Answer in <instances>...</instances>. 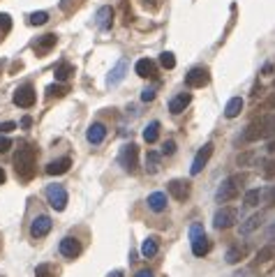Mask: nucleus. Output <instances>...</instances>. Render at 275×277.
<instances>
[{
  "mask_svg": "<svg viewBox=\"0 0 275 277\" xmlns=\"http://www.w3.org/2000/svg\"><path fill=\"white\" fill-rule=\"evenodd\" d=\"M208 70L206 67H194V70H190L185 74V83L190 88H201V86H206L208 83Z\"/></svg>",
  "mask_w": 275,
  "mask_h": 277,
  "instance_id": "9b49d317",
  "label": "nucleus"
},
{
  "mask_svg": "<svg viewBox=\"0 0 275 277\" xmlns=\"http://www.w3.org/2000/svg\"><path fill=\"white\" fill-rule=\"evenodd\" d=\"M51 227H53V222H51L49 215H37L33 219V224H30V236L33 238H44L51 231Z\"/></svg>",
  "mask_w": 275,
  "mask_h": 277,
  "instance_id": "9d476101",
  "label": "nucleus"
},
{
  "mask_svg": "<svg viewBox=\"0 0 275 277\" xmlns=\"http://www.w3.org/2000/svg\"><path fill=\"white\" fill-rule=\"evenodd\" d=\"M160 159H162L160 152L150 150L148 155H146V171H148V174H157V171H160Z\"/></svg>",
  "mask_w": 275,
  "mask_h": 277,
  "instance_id": "a878e982",
  "label": "nucleus"
},
{
  "mask_svg": "<svg viewBox=\"0 0 275 277\" xmlns=\"http://www.w3.org/2000/svg\"><path fill=\"white\" fill-rule=\"evenodd\" d=\"M106 277H123V270H114V272H109Z\"/></svg>",
  "mask_w": 275,
  "mask_h": 277,
  "instance_id": "de8ad7c7",
  "label": "nucleus"
},
{
  "mask_svg": "<svg viewBox=\"0 0 275 277\" xmlns=\"http://www.w3.org/2000/svg\"><path fill=\"white\" fill-rule=\"evenodd\" d=\"M56 42H58V37H56L53 33H49V35H42V37L37 39V42L33 44V51L37 56H44V53H49L51 49L56 46Z\"/></svg>",
  "mask_w": 275,
  "mask_h": 277,
  "instance_id": "2eb2a0df",
  "label": "nucleus"
},
{
  "mask_svg": "<svg viewBox=\"0 0 275 277\" xmlns=\"http://www.w3.org/2000/svg\"><path fill=\"white\" fill-rule=\"evenodd\" d=\"M210 155H213V143H206V146L201 148L197 155H194V162H192V167H190V174H192V176L201 174V171H204V167L208 164Z\"/></svg>",
  "mask_w": 275,
  "mask_h": 277,
  "instance_id": "6e6552de",
  "label": "nucleus"
},
{
  "mask_svg": "<svg viewBox=\"0 0 275 277\" xmlns=\"http://www.w3.org/2000/svg\"><path fill=\"white\" fill-rule=\"evenodd\" d=\"M17 130V123H0V134H10V132Z\"/></svg>",
  "mask_w": 275,
  "mask_h": 277,
  "instance_id": "a19ab883",
  "label": "nucleus"
},
{
  "mask_svg": "<svg viewBox=\"0 0 275 277\" xmlns=\"http://www.w3.org/2000/svg\"><path fill=\"white\" fill-rule=\"evenodd\" d=\"M245 254H248V245H234V247H229L225 254L227 263H238L241 259H245Z\"/></svg>",
  "mask_w": 275,
  "mask_h": 277,
  "instance_id": "5701e85b",
  "label": "nucleus"
},
{
  "mask_svg": "<svg viewBox=\"0 0 275 277\" xmlns=\"http://www.w3.org/2000/svg\"><path fill=\"white\" fill-rule=\"evenodd\" d=\"M157 250H160V245H157V238H146L143 240V245H141V254L146 256V259H153L155 254H157Z\"/></svg>",
  "mask_w": 275,
  "mask_h": 277,
  "instance_id": "393cba45",
  "label": "nucleus"
},
{
  "mask_svg": "<svg viewBox=\"0 0 275 277\" xmlns=\"http://www.w3.org/2000/svg\"><path fill=\"white\" fill-rule=\"evenodd\" d=\"M5 183V171H3V167H0V185Z\"/></svg>",
  "mask_w": 275,
  "mask_h": 277,
  "instance_id": "09e8293b",
  "label": "nucleus"
},
{
  "mask_svg": "<svg viewBox=\"0 0 275 277\" xmlns=\"http://www.w3.org/2000/svg\"><path fill=\"white\" fill-rule=\"evenodd\" d=\"M72 167V159L70 157H61V159H53V162L46 164V174L49 176H63L67 174Z\"/></svg>",
  "mask_w": 275,
  "mask_h": 277,
  "instance_id": "a211bd4d",
  "label": "nucleus"
},
{
  "mask_svg": "<svg viewBox=\"0 0 275 277\" xmlns=\"http://www.w3.org/2000/svg\"><path fill=\"white\" fill-rule=\"evenodd\" d=\"M46 92H49L51 97H63V95H67V92H70V88L63 86V83H53V86L46 88Z\"/></svg>",
  "mask_w": 275,
  "mask_h": 277,
  "instance_id": "f704fd0d",
  "label": "nucleus"
},
{
  "mask_svg": "<svg viewBox=\"0 0 275 277\" xmlns=\"http://www.w3.org/2000/svg\"><path fill=\"white\" fill-rule=\"evenodd\" d=\"M10 30H12V17L3 12V14H0V39L5 37V35L10 33Z\"/></svg>",
  "mask_w": 275,
  "mask_h": 277,
  "instance_id": "473e14b6",
  "label": "nucleus"
},
{
  "mask_svg": "<svg viewBox=\"0 0 275 277\" xmlns=\"http://www.w3.org/2000/svg\"><path fill=\"white\" fill-rule=\"evenodd\" d=\"M275 136V114H266L259 120L250 123L243 132V141H261V139H273Z\"/></svg>",
  "mask_w": 275,
  "mask_h": 277,
  "instance_id": "f257e3e1",
  "label": "nucleus"
},
{
  "mask_svg": "<svg viewBox=\"0 0 275 277\" xmlns=\"http://www.w3.org/2000/svg\"><path fill=\"white\" fill-rule=\"evenodd\" d=\"M275 259V245H264L261 250L257 252V261L259 263H268Z\"/></svg>",
  "mask_w": 275,
  "mask_h": 277,
  "instance_id": "c85d7f7f",
  "label": "nucleus"
},
{
  "mask_svg": "<svg viewBox=\"0 0 275 277\" xmlns=\"http://www.w3.org/2000/svg\"><path fill=\"white\" fill-rule=\"evenodd\" d=\"M46 201H49V206L53 208V210H65L67 206V192L63 185H49L46 187Z\"/></svg>",
  "mask_w": 275,
  "mask_h": 277,
  "instance_id": "39448f33",
  "label": "nucleus"
},
{
  "mask_svg": "<svg viewBox=\"0 0 275 277\" xmlns=\"http://www.w3.org/2000/svg\"><path fill=\"white\" fill-rule=\"evenodd\" d=\"M266 238H268V240H275V222L270 224L268 229H266Z\"/></svg>",
  "mask_w": 275,
  "mask_h": 277,
  "instance_id": "37998d69",
  "label": "nucleus"
},
{
  "mask_svg": "<svg viewBox=\"0 0 275 277\" xmlns=\"http://www.w3.org/2000/svg\"><path fill=\"white\" fill-rule=\"evenodd\" d=\"M241 187H243V178H241V176H229L227 180H222V185L217 187V192H215V201H217V203L234 201V199L241 194Z\"/></svg>",
  "mask_w": 275,
  "mask_h": 277,
  "instance_id": "7ed1b4c3",
  "label": "nucleus"
},
{
  "mask_svg": "<svg viewBox=\"0 0 275 277\" xmlns=\"http://www.w3.org/2000/svg\"><path fill=\"white\" fill-rule=\"evenodd\" d=\"M268 104H270V106H273V109H275V95H273V97H270V102H268Z\"/></svg>",
  "mask_w": 275,
  "mask_h": 277,
  "instance_id": "8fccbe9b",
  "label": "nucleus"
},
{
  "mask_svg": "<svg viewBox=\"0 0 275 277\" xmlns=\"http://www.w3.org/2000/svg\"><path fill=\"white\" fill-rule=\"evenodd\" d=\"M261 222H264V215H261V212H257V215H250L245 222H241V227H238V236L254 234V231L261 227Z\"/></svg>",
  "mask_w": 275,
  "mask_h": 277,
  "instance_id": "4468645a",
  "label": "nucleus"
},
{
  "mask_svg": "<svg viewBox=\"0 0 275 277\" xmlns=\"http://www.w3.org/2000/svg\"><path fill=\"white\" fill-rule=\"evenodd\" d=\"M121 164L125 167V171H130V174H134V171L139 169V148L134 146V143H127V146L123 148Z\"/></svg>",
  "mask_w": 275,
  "mask_h": 277,
  "instance_id": "0eeeda50",
  "label": "nucleus"
},
{
  "mask_svg": "<svg viewBox=\"0 0 275 277\" xmlns=\"http://www.w3.org/2000/svg\"><path fill=\"white\" fill-rule=\"evenodd\" d=\"M155 92H157V88H155V86L143 88V90H141V99H143V102H153V99H155Z\"/></svg>",
  "mask_w": 275,
  "mask_h": 277,
  "instance_id": "4c0bfd02",
  "label": "nucleus"
},
{
  "mask_svg": "<svg viewBox=\"0 0 275 277\" xmlns=\"http://www.w3.org/2000/svg\"><path fill=\"white\" fill-rule=\"evenodd\" d=\"M190 238H192V254L194 256H204L210 252V240L206 238L201 224H192V227H190Z\"/></svg>",
  "mask_w": 275,
  "mask_h": 277,
  "instance_id": "20e7f679",
  "label": "nucleus"
},
{
  "mask_svg": "<svg viewBox=\"0 0 275 277\" xmlns=\"http://www.w3.org/2000/svg\"><path fill=\"white\" fill-rule=\"evenodd\" d=\"M134 277H155V275H153V272L148 270V268H143V270H139V272H137V275H134Z\"/></svg>",
  "mask_w": 275,
  "mask_h": 277,
  "instance_id": "c03bdc74",
  "label": "nucleus"
},
{
  "mask_svg": "<svg viewBox=\"0 0 275 277\" xmlns=\"http://www.w3.org/2000/svg\"><path fill=\"white\" fill-rule=\"evenodd\" d=\"M252 159H254L252 152H243V155H238V157H236V162H238V167H248Z\"/></svg>",
  "mask_w": 275,
  "mask_h": 277,
  "instance_id": "58836bf2",
  "label": "nucleus"
},
{
  "mask_svg": "<svg viewBox=\"0 0 275 277\" xmlns=\"http://www.w3.org/2000/svg\"><path fill=\"white\" fill-rule=\"evenodd\" d=\"M243 201H245V206H250V208L259 206V203H261V190H248Z\"/></svg>",
  "mask_w": 275,
  "mask_h": 277,
  "instance_id": "c756f323",
  "label": "nucleus"
},
{
  "mask_svg": "<svg viewBox=\"0 0 275 277\" xmlns=\"http://www.w3.org/2000/svg\"><path fill=\"white\" fill-rule=\"evenodd\" d=\"M250 272L248 270H238V272H234V277H248Z\"/></svg>",
  "mask_w": 275,
  "mask_h": 277,
  "instance_id": "49530a36",
  "label": "nucleus"
},
{
  "mask_svg": "<svg viewBox=\"0 0 275 277\" xmlns=\"http://www.w3.org/2000/svg\"><path fill=\"white\" fill-rule=\"evenodd\" d=\"M35 277H56V270L51 263H39L37 268H35Z\"/></svg>",
  "mask_w": 275,
  "mask_h": 277,
  "instance_id": "72a5a7b5",
  "label": "nucleus"
},
{
  "mask_svg": "<svg viewBox=\"0 0 275 277\" xmlns=\"http://www.w3.org/2000/svg\"><path fill=\"white\" fill-rule=\"evenodd\" d=\"M125 72H127V60L121 58L118 63H116L114 70H111V74H109V86H118V83L125 79Z\"/></svg>",
  "mask_w": 275,
  "mask_h": 277,
  "instance_id": "aec40b11",
  "label": "nucleus"
},
{
  "mask_svg": "<svg viewBox=\"0 0 275 277\" xmlns=\"http://www.w3.org/2000/svg\"><path fill=\"white\" fill-rule=\"evenodd\" d=\"M176 152V143L174 141H167L164 146H162V155H174Z\"/></svg>",
  "mask_w": 275,
  "mask_h": 277,
  "instance_id": "79ce46f5",
  "label": "nucleus"
},
{
  "mask_svg": "<svg viewBox=\"0 0 275 277\" xmlns=\"http://www.w3.org/2000/svg\"><path fill=\"white\" fill-rule=\"evenodd\" d=\"M35 159H37V152L35 148L26 146V148H19V152L14 155V169H17V176L23 180L33 178L35 174Z\"/></svg>",
  "mask_w": 275,
  "mask_h": 277,
  "instance_id": "f03ea898",
  "label": "nucleus"
},
{
  "mask_svg": "<svg viewBox=\"0 0 275 277\" xmlns=\"http://www.w3.org/2000/svg\"><path fill=\"white\" fill-rule=\"evenodd\" d=\"M157 136H160V123L153 120V123L143 130V141H146V143H155V141H157Z\"/></svg>",
  "mask_w": 275,
  "mask_h": 277,
  "instance_id": "cd10ccee",
  "label": "nucleus"
},
{
  "mask_svg": "<svg viewBox=\"0 0 275 277\" xmlns=\"http://www.w3.org/2000/svg\"><path fill=\"white\" fill-rule=\"evenodd\" d=\"M241 111H243V99H241V97H231L229 102H227V106H225V116H227L229 120L238 118V116H241Z\"/></svg>",
  "mask_w": 275,
  "mask_h": 277,
  "instance_id": "b1692460",
  "label": "nucleus"
},
{
  "mask_svg": "<svg viewBox=\"0 0 275 277\" xmlns=\"http://www.w3.org/2000/svg\"><path fill=\"white\" fill-rule=\"evenodd\" d=\"M148 208L153 212H164L167 210V194L164 192H153L148 196Z\"/></svg>",
  "mask_w": 275,
  "mask_h": 277,
  "instance_id": "412c9836",
  "label": "nucleus"
},
{
  "mask_svg": "<svg viewBox=\"0 0 275 277\" xmlns=\"http://www.w3.org/2000/svg\"><path fill=\"white\" fill-rule=\"evenodd\" d=\"M28 19H30V23H33V26H44V23L49 21V14H46V12H33Z\"/></svg>",
  "mask_w": 275,
  "mask_h": 277,
  "instance_id": "e433bc0d",
  "label": "nucleus"
},
{
  "mask_svg": "<svg viewBox=\"0 0 275 277\" xmlns=\"http://www.w3.org/2000/svg\"><path fill=\"white\" fill-rule=\"evenodd\" d=\"M190 102H192L190 92H181V95H176V97L169 102V111H171V114H181V111H185V106Z\"/></svg>",
  "mask_w": 275,
  "mask_h": 277,
  "instance_id": "4be33fe9",
  "label": "nucleus"
},
{
  "mask_svg": "<svg viewBox=\"0 0 275 277\" xmlns=\"http://www.w3.org/2000/svg\"><path fill=\"white\" fill-rule=\"evenodd\" d=\"M111 23H114V10L111 7H99L97 14H95V26L99 30H109Z\"/></svg>",
  "mask_w": 275,
  "mask_h": 277,
  "instance_id": "dca6fc26",
  "label": "nucleus"
},
{
  "mask_svg": "<svg viewBox=\"0 0 275 277\" xmlns=\"http://www.w3.org/2000/svg\"><path fill=\"white\" fill-rule=\"evenodd\" d=\"M266 150H268V152H275V136L268 141V148H266Z\"/></svg>",
  "mask_w": 275,
  "mask_h": 277,
  "instance_id": "a18cd8bd",
  "label": "nucleus"
},
{
  "mask_svg": "<svg viewBox=\"0 0 275 277\" xmlns=\"http://www.w3.org/2000/svg\"><path fill=\"white\" fill-rule=\"evenodd\" d=\"M160 65L164 67V70H174V67H176V58H174L171 51H164V53L160 56Z\"/></svg>",
  "mask_w": 275,
  "mask_h": 277,
  "instance_id": "c9c22d12",
  "label": "nucleus"
},
{
  "mask_svg": "<svg viewBox=\"0 0 275 277\" xmlns=\"http://www.w3.org/2000/svg\"><path fill=\"white\" fill-rule=\"evenodd\" d=\"M86 139H88L93 146H99V143L106 139V127L102 125V123H93V125L88 127V132H86Z\"/></svg>",
  "mask_w": 275,
  "mask_h": 277,
  "instance_id": "f3484780",
  "label": "nucleus"
},
{
  "mask_svg": "<svg viewBox=\"0 0 275 277\" xmlns=\"http://www.w3.org/2000/svg\"><path fill=\"white\" fill-rule=\"evenodd\" d=\"M35 88L33 86H21L17 88V92H14V104L17 106H21V109H30L35 104Z\"/></svg>",
  "mask_w": 275,
  "mask_h": 277,
  "instance_id": "1a4fd4ad",
  "label": "nucleus"
},
{
  "mask_svg": "<svg viewBox=\"0 0 275 277\" xmlns=\"http://www.w3.org/2000/svg\"><path fill=\"white\" fill-rule=\"evenodd\" d=\"M261 203H264L266 208L275 206V187H266V190H261Z\"/></svg>",
  "mask_w": 275,
  "mask_h": 277,
  "instance_id": "2f4dec72",
  "label": "nucleus"
},
{
  "mask_svg": "<svg viewBox=\"0 0 275 277\" xmlns=\"http://www.w3.org/2000/svg\"><path fill=\"white\" fill-rule=\"evenodd\" d=\"M167 190H169V194L174 196L176 201H185L187 196H190V192H192V187H190L187 180H171V183L167 185Z\"/></svg>",
  "mask_w": 275,
  "mask_h": 277,
  "instance_id": "f8f14e48",
  "label": "nucleus"
},
{
  "mask_svg": "<svg viewBox=\"0 0 275 277\" xmlns=\"http://www.w3.org/2000/svg\"><path fill=\"white\" fill-rule=\"evenodd\" d=\"M236 222H238V210L236 208H220V210L215 212V217H213V227L217 229V231H222V229H231Z\"/></svg>",
  "mask_w": 275,
  "mask_h": 277,
  "instance_id": "423d86ee",
  "label": "nucleus"
},
{
  "mask_svg": "<svg viewBox=\"0 0 275 277\" xmlns=\"http://www.w3.org/2000/svg\"><path fill=\"white\" fill-rule=\"evenodd\" d=\"M259 171H261V176H264L266 180H270L275 176V159H264V162H261V169H259Z\"/></svg>",
  "mask_w": 275,
  "mask_h": 277,
  "instance_id": "7c9ffc66",
  "label": "nucleus"
},
{
  "mask_svg": "<svg viewBox=\"0 0 275 277\" xmlns=\"http://www.w3.org/2000/svg\"><path fill=\"white\" fill-rule=\"evenodd\" d=\"M58 250H61V254H63V256H67V259H74V256L81 254V243H79L77 238L67 236V238H63V240H61Z\"/></svg>",
  "mask_w": 275,
  "mask_h": 277,
  "instance_id": "ddd939ff",
  "label": "nucleus"
},
{
  "mask_svg": "<svg viewBox=\"0 0 275 277\" xmlns=\"http://www.w3.org/2000/svg\"><path fill=\"white\" fill-rule=\"evenodd\" d=\"M134 72H137L141 79H153L155 76V63L153 60H148V58H141V60H137Z\"/></svg>",
  "mask_w": 275,
  "mask_h": 277,
  "instance_id": "6ab92c4d",
  "label": "nucleus"
},
{
  "mask_svg": "<svg viewBox=\"0 0 275 277\" xmlns=\"http://www.w3.org/2000/svg\"><path fill=\"white\" fill-rule=\"evenodd\" d=\"M12 148V139L5 134H0V152H7Z\"/></svg>",
  "mask_w": 275,
  "mask_h": 277,
  "instance_id": "ea45409f",
  "label": "nucleus"
},
{
  "mask_svg": "<svg viewBox=\"0 0 275 277\" xmlns=\"http://www.w3.org/2000/svg\"><path fill=\"white\" fill-rule=\"evenodd\" d=\"M72 74H74V67H72L70 63H61V65L56 67V72H53V76H56V81H58V83L67 81Z\"/></svg>",
  "mask_w": 275,
  "mask_h": 277,
  "instance_id": "bb28decb",
  "label": "nucleus"
}]
</instances>
